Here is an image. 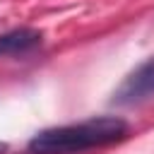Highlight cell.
I'll list each match as a JSON object with an SVG mask.
<instances>
[{
    "mask_svg": "<svg viewBox=\"0 0 154 154\" xmlns=\"http://www.w3.org/2000/svg\"><path fill=\"white\" fill-rule=\"evenodd\" d=\"M130 125L118 116H94L70 125H55L36 132L26 142L29 154H82L89 149L123 142Z\"/></svg>",
    "mask_w": 154,
    "mask_h": 154,
    "instance_id": "obj_1",
    "label": "cell"
},
{
    "mask_svg": "<svg viewBox=\"0 0 154 154\" xmlns=\"http://www.w3.org/2000/svg\"><path fill=\"white\" fill-rule=\"evenodd\" d=\"M154 96V55H149L142 65H137L113 91V103L132 106Z\"/></svg>",
    "mask_w": 154,
    "mask_h": 154,
    "instance_id": "obj_2",
    "label": "cell"
},
{
    "mask_svg": "<svg viewBox=\"0 0 154 154\" xmlns=\"http://www.w3.org/2000/svg\"><path fill=\"white\" fill-rule=\"evenodd\" d=\"M41 41H43V34L36 31V29H29V26L5 31V34H0V58H5V55H26L34 48H38Z\"/></svg>",
    "mask_w": 154,
    "mask_h": 154,
    "instance_id": "obj_3",
    "label": "cell"
},
{
    "mask_svg": "<svg viewBox=\"0 0 154 154\" xmlns=\"http://www.w3.org/2000/svg\"><path fill=\"white\" fill-rule=\"evenodd\" d=\"M7 149H10V144L7 142H0V154H7Z\"/></svg>",
    "mask_w": 154,
    "mask_h": 154,
    "instance_id": "obj_4",
    "label": "cell"
}]
</instances>
